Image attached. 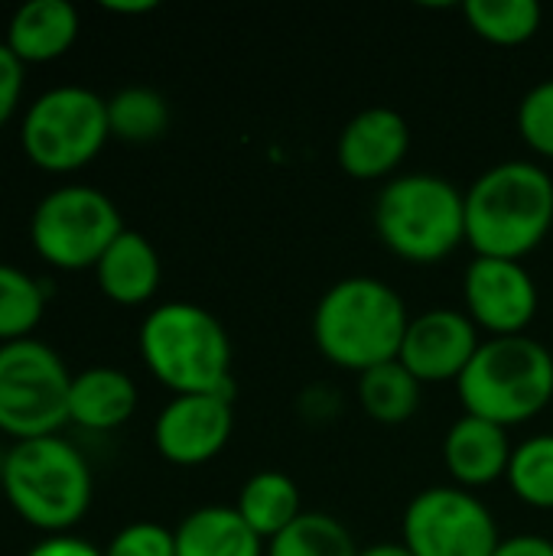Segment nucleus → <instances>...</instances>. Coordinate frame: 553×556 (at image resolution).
Returning a JSON list of instances; mask_svg holds the SVG:
<instances>
[{
	"instance_id": "obj_1",
	"label": "nucleus",
	"mask_w": 553,
	"mask_h": 556,
	"mask_svg": "<svg viewBox=\"0 0 553 556\" xmlns=\"http://www.w3.org/2000/svg\"><path fill=\"white\" fill-rule=\"evenodd\" d=\"M551 225L553 179L538 163H499L466 192V241L476 257L521 261L548 238Z\"/></svg>"
},
{
	"instance_id": "obj_2",
	"label": "nucleus",
	"mask_w": 553,
	"mask_h": 556,
	"mask_svg": "<svg viewBox=\"0 0 553 556\" xmlns=\"http://www.w3.org/2000/svg\"><path fill=\"white\" fill-rule=\"evenodd\" d=\"M404 300L375 277H345L332 283L313 316L319 352L349 371H368L401 355L407 336Z\"/></svg>"
},
{
	"instance_id": "obj_3",
	"label": "nucleus",
	"mask_w": 553,
	"mask_h": 556,
	"mask_svg": "<svg viewBox=\"0 0 553 556\" xmlns=\"http://www.w3.org/2000/svg\"><path fill=\"white\" fill-rule=\"evenodd\" d=\"M140 352L147 368L176 394L235 401L231 345L222 323L196 303H166L143 319Z\"/></svg>"
},
{
	"instance_id": "obj_4",
	"label": "nucleus",
	"mask_w": 553,
	"mask_h": 556,
	"mask_svg": "<svg viewBox=\"0 0 553 556\" xmlns=\"http://www.w3.org/2000/svg\"><path fill=\"white\" fill-rule=\"evenodd\" d=\"M456 384L466 414L499 427L525 424L551 404L553 355L525 332L495 336L479 345Z\"/></svg>"
},
{
	"instance_id": "obj_5",
	"label": "nucleus",
	"mask_w": 553,
	"mask_h": 556,
	"mask_svg": "<svg viewBox=\"0 0 553 556\" xmlns=\"http://www.w3.org/2000/svg\"><path fill=\"white\" fill-rule=\"evenodd\" d=\"M375 228L404 261L437 264L466 241V195L443 176H398L378 192Z\"/></svg>"
},
{
	"instance_id": "obj_6",
	"label": "nucleus",
	"mask_w": 553,
	"mask_h": 556,
	"mask_svg": "<svg viewBox=\"0 0 553 556\" xmlns=\"http://www.w3.org/2000/svg\"><path fill=\"white\" fill-rule=\"evenodd\" d=\"M3 492L23 521L59 534L85 518L91 472L81 453L59 437L23 440L3 459Z\"/></svg>"
},
{
	"instance_id": "obj_7",
	"label": "nucleus",
	"mask_w": 553,
	"mask_h": 556,
	"mask_svg": "<svg viewBox=\"0 0 553 556\" xmlns=\"http://www.w3.org/2000/svg\"><path fill=\"white\" fill-rule=\"evenodd\" d=\"M72 375L36 339L0 345V430L23 440L55 437L68 420Z\"/></svg>"
},
{
	"instance_id": "obj_8",
	"label": "nucleus",
	"mask_w": 553,
	"mask_h": 556,
	"mask_svg": "<svg viewBox=\"0 0 553 556\" xmlns=\"http://www.w3.org/2000/svg\"><path fill=\"white\" fill-rule=\"evenodd\" d=\"M108 137V101L75 85L46 91L23 117V150L49 173H72L91 163Z\"/></svg>"
},
{
	"instance_id": "obj_9",
	"label": "nucleus",
	"mask_w": 553,
	"mask_h": 556,
	"mask_svg": "<svg viewBox=\"0 0 553 556\" xmlns=\"http://www.w3.org/2000/svg\"><path fill=\"white\" fill-rule=\"evenodd\" d=\"M121 231L124 225L114 202L88 186H65L49 192L36 205L29 225L36 254L62 270L98 267Z\"/></svg>"
},
{
	"instance_id": "obj_10",
	"label": "nucleus",
	"mask_w": 553,
	"mask_h": 556,
	"mask_svg": "<svg viewBox=\"0 0 553 556\" xmlns=\"http://www.w3.org/2000/svg\"><path fill=\"white\" fill-rule=\"evenodd\" d=\"M404 547L414 556H492L499 531L489 508L463 489H427L404 515Z\"/></svg>"
},
{
	"instance_id": "obj_11",
	"label": "nucleus",
	"mask_w": 553,
	"mask_h": 556,
	"mask_svg": "<svg viewBox=\"0 0 553 556\" xmlns=\"http://www.w3.org/2000/svg\"><path fill=\"white\" fill-rule=\"evenodd\" d=\"M466 306L495 336H521L538 313V287L521 261L476 257L466 270Z\"/></svg>"
},
{
	"instance_id": "obj_12",
	"label": "nucleus",
	"mask_w": 553,
	"mask_h": 556,
	"mask_svg": "<svg viewBox=\"0 0 553 556\" xmlns=\"http://www.w3.org/2000/svg\"><path fill=\"white\" fill-rule=\"evenodd\" d=\"M231 401L215 394H176L153 430L156 450L176 466H199L218 456L231 437Z\"/></svg>"
},
{
	"instance_id": "obj_13",
	"label": "nucleus",
	"mask_w": 553,
	"mask_h": 556,
	"mask_svg": "<svg viewBox=\"0 0 553 556\" xmlns=\"http://www.w3.org/2000/svg\"><path fill=\"white\" fill-rule=\"evenodd\" d=\"M476 323L456 309H430L411 319L398 362L424 384V381H447L466 371L473 355L479 352Z\"/></svg>"
},
{
	"instance_id": "obj_14",
	"label": "nucleus",
	"mask_w": 553,
	"mask_h": 556,
	"mask_svg": "<svg viewBox=\"0 0 553 556\" xmlns=\"http://www.w3.org/2000/svg\"><path fill=\"white\" fill-rule=\"evenodd\" d=\"M407 121L391 108H368L355 114L339 137V166L355 179L388 176L407 153Z\"/></svg>"
},
{
	"instance_id": "obj_15",
	"label": "nucleus",
	"mask_w": 553,
	"mask_h": 556,
	"mask_svg": "<svg viewBox=\"0 0 553 556\" xmlns=\"http://www.w3.org/2000/svg\"><path fill=\"white\" fill-rule=\"evenodd\" d=\"M443 456L450 472L463 485H489L499 476H508V463H512L505 427L473 414L460 417L450 427L443 440Z\"/></svg>"
},
{
	"instance_id": "obj_16",
	"label": "nucleus",
	"mask_w": 553,
	"mask_h": 556,
	"mask_svg": "<svg viewBox=\"0 0 553 556\" xmlns=\"http://www.w3.org/2000/svg\"><path fill=\"white\" fill-rule=\"evenodd\" d=\"M78 36V10L68 0H29L7 29V46L20 62H52L72 49Z\"/></svg>"
},
{
	"instance_id": "obj_17",
	"label": "nucleus",
	"mask_w": 553,
	"mask_h": 556,
	"mask_svg": "<svg viewBox=\"0 0 553 556\" xmlns=\"http://www.w3.org/2000/svg\"><path fill=\"white\" fill-rule=\"evenodd\" d=\"M98 287L121 306L147 303L160 287V257L153 244L137 231H121L98 261Z\"/></svg>"
},
{
	"instance_id": "obj_18",
	"label": "nucleus",
	"mask_w": 553,
	"mask_h": 556,
	"mask_svg": "<svg viewBox=\"0 0 553 556\" xmlns=\"http://www.w3.org/2000/svg\"><path fill=\"white\" fill-rule=\"evenodd\" d=\"M137 410V388L117 368H88L72 378L68 420L85 430H114Z\"/></svg>"
},
{
	"instance_id": "obj_19",
	"label": "nucleus",
	"mask_w": 553,
	"mask_h": 556,
	"mask_svg": "<svg viewBox=\"0 0 553 556\" xmlns=\"http://www.w3.org/2000/svg\"><path fill=\"white\" fill-rule=\"evenodd\" d=\"M261 538L238 508H199L176 531V556H261Z\"/></svg>"
},
{
	"instance_id": "obj_20",
	"label": "nucleus",
	"mask_w": 553,
	"mask_h": 556,
	"mask_svg": "<svg viewBox=\"0 0 553 556\" xmlns=\"http://www.w3.org/2000/svg\"><path fill=\"white\" fill-rule=\"evenodd\" d=\"M238 515L261 541L264 538L274 541L303 515L300 492L293 479L284 472H257L248 479V485L238 495Z\"/></svg>"
},
{
	"instance_id": "obj_21",
	"label": "nucleus",
	"mask_w": 553,
	"mask_h": 556,
	"mask_svg": "<svg viewBox=\"0 0 553 556\" xmlns=\"http://www.w3.org/2000/svg\"><path fill=\"white\" fill-rule=\"evenodd\" d=\"M359 397L372 420L378 424H404L420 407V381L394 358L378 368L362 371Z\"/></svg>"
},
{
	"instance_id": "obj_22",
	"label": "nucleus",
	"mask_w": 553,
	"mask_h": 556,
	"mask_svg": "<svg viewBox=\"0 0 553 556\" xmlns=\"http://www.w3.org/2000/svg\"><path fill=\"white\" fill-rule=\"evenodd\" d=\"M463 13L469 26L495 46L528 42L541 26L538 0H466Z\"/></svg>"
},
{
	"instance_id": "obj_23",
	"label": "nucleus",
	"mask_w": 553,
	"mask_h": 556,
	"mask_svg": "<svg viewBox=\"0 0 553 556\" xmlns=\"http://www.w3.org/2000/svg\"><path fill=\"white\" fill-rule=\"evenodd\" d=\"M267 556H359V551L342 521L310 511L271 541Z\"/></svg>"
},
{
	"instance_id": "obj_24",
	"label": "nucleus",
	"mask_w": 553,
	"mask_h": 556,
	"mask_svg": "<svg viewBox=\"0 0 553 556\" xmlns=\"http://www.w3.org/2000/svg\"><path fill=\"white\" fill-rule=\"evenodd\" d=\"M108 124L114 137L127 143H147L166 130L169 108L153 88H124L108 101Z\"/></svg>"
},
{
	"instance_id": "obj_25",
	"label": "nucleus",
	"mask_w": 553,
	"mask_h": 556,
	"mask_svg": "<svg viewBox=\"0 0 553 556\" xmlns=\"http://www.w3.org/2000/svg\"><path fill=\"white\" fill-rule=\"evenodd\" d=\"M42 290L23 270L0 264V342L26 339L42 319Z\"/></svg>"
},
{
	"instance_id": "obj_26",
	"label": "nucleus",
	"mask_w": 553,
	"mask_h": 556,
	"mask_svg": "<svg viewBox=\"0 0 553 556\" xmlns=\"http://www.w3.org/2000/svg\"><path fill=\"white\" fill-rule=\"evenodd\" d=\"M508 482L525 505L553 508V433L531 437L512 453Z\"/></svg>"
},
{
	"instance_id": "obj_27",
	"label": "nucleus",
	"mask_w": 553,
	"mask_h": 556,
	"mask_svg": "<svg viewBox=\"0 0 553 556\" xmlns=\"http://www.w3.org/2000/svg\"><path fill=\"white\" fill-rule=\"evenodd\" d=\"M518 130L525 143L544 156H553V78L535 85L518 108Z\"/></svg>"
},
{
	"instance_id": "obj_28",
	"label": "nucleus",
	"mask_w": 553,
	"mask_h": 556,
	"mask_svg": "<svg viewBox=\"0 0 553 556\" xmlns=\"http://www.w3.org/2000/svg\"><path fill=\"white\" fill-rule=\"evenodd\" d=\"M104 556H176V534H169L160 525L140 521L124 528Z\"/></svg>"
},
{
	"instance_id": "obj_29",
	"label": "nucleus",
	"mask_w": 553,
	"mask_h": 556,
	"mask_svg": "<svg viewBox=\"0 0 553 556\" xmlns=\"http://www.w3.org/2000/svg\"><path fill=\"white\" fill-rule=\"evenodd\" d=\"M23 91V62L13 55L7 42H0V127L13 117Z\"/></svg>"
},
{
	"instance_id": "obj_30",
	"label": "nucleus",
	"mask_w": 553,
	"mask_h": 556,
	"mask_svg": "<svg viewBox=\"0 0 553 556\" xmlns=\"http://www.w3.org/2000/svg\"><path fill=\"white\" fill-rule=\"evenodd\" d=\"M492 556H553V541L538 534H518L508 541H499Z\"/></svg>"
},
{
	"instance_id": "obj_31",
	"label": "nucleus",
	"mask_w": 553,
	"mask_h": 556,
	"mask_svg": "<svg viewBox=\"0 0 553 556\" xmlns=\"http://www.w3.org/2000/svg\"><path fill=\"white\" fill-rule=\"evenodd\" d=\"M29 556H104L98 554L91 544H85V541H78V538H49V541H42L36 551Z\"/></svg>"
},
{
	"instance_id": "obj_32",
	"label": "nucleus",
	"mask_w": 553,
	"mask_h": 556,
	"mask_svg": "<svg viewBox=\"0 0 553 556\" xmlns=\"http://www.w3.org/2000/svg\"><path fill=\"white\" fill-rule=\"evenodd\" d=\"M104 7L114 10V13H147V10H153L156 3H153V0H137V3H114V0H108Z\"/></svg>"
},
{
	"instance_id": "obj_33",
	"label": "nucleus",
	"mask_w": 553,
	"mask_h": 556,
	"mask_svg": "<svg viewBox=\"0 0 553 556\" xmlns=\"http://www.w3.org/2000/svg\"><path fill=\"white\" fill-rule=\"evenodd\" d=\"M359 556H414L404 544H375V547H368L365 554Z\"/></svg>"
}]
</instances>
